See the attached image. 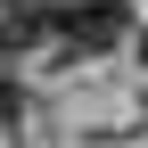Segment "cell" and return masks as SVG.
Here are the masks:
<instances>
[{
	"label": "cell",
	"mask_w": 148,
	"mask_h": 148,
	"mask_svg": "<svg viewBox=\"0 0 148 148\" xmlns=\"http://www.w3.org/2000/svg\"><path fill=\"white\" fill-rule=\"evenodd\" d=\"M16 115H25V90H16V82H0V132H8Z\"/></svg>",
	"instance_id": "7a4b0ae2"
},
{
	"label": "cell",
	"mask_w": 148,
	"mask_h": 148,
	"mask_svg": "<svg viewBox=\"0 0 148 148\" xmlns=\"http://www.w3.org/2000/svg\"><path fill=\"white\" fill-rule=\"evenodd\" d=\"M41 8H49V41L74 58H99L132 33V0H41Z\"/></svg>",
	"instance_id": "6da1fadb"
}]
</instances>
